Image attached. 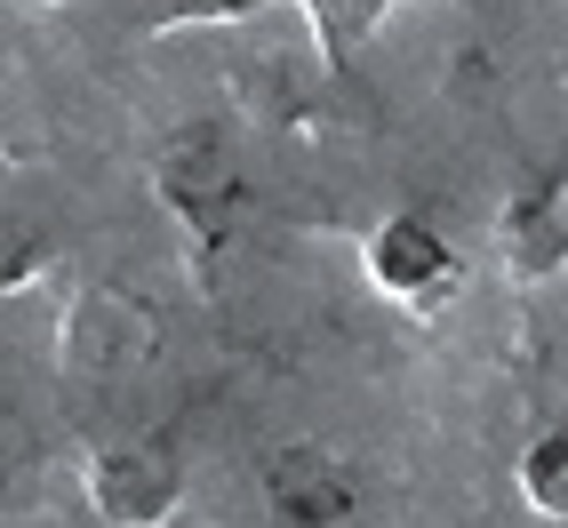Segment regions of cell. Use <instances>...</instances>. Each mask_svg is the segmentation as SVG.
Masks as SVG:
<instances>
[{
    "mask_svg": "<svg viewBox=\"0 0 568 528\" xmlns=\"http://www.w3.org/2000/svg\"><path fill=\"white\" fill-rule=\"evenodd\" d=\"M264 0H169V9L153 17V32H193V24H241L256 17Z\"/></svg>",
    "mask_w": 568,
    "mask_h": 528,
    "instance_id": "cell-10",
    "label": "cell"
},
{
    "mask_svg": "<svg viewBox=\"0 0 568 528\" xmlns=\"http://www.w3.org/2000/svg\"><path fill=\"white\" fill-rule=\"evenodd\" d=\"M513 480H520V505L537 512V520H568V425H552V433L528 440L520 465H513Z\"/></svg>",
    "mask_w": 568,
    "mask_h": 528,
    "instance_id": "cell-8",
    "label": "cell"
},
{
    "mask_svg": "<svg viewBox=\"0 0 568 528\" xmlns=\"http://www.w3.org/2000/svg\"><path fill=\"white\" fill-rule=\"evenodd\" d=\"M264 512L328 528V520H353L361 512V488H353V473L336 465L321 440H288V448L264 457Z\"/></svg>",
    "mask_w": 568,
    "mask_h": 528,
    "instance_id": "cell-5",
    "label": "cell"
},
{
    "mask_svg": "<svg viewBox=\"0 0 568 528\" xmlns=\"http://www.w3.org/2000/svg\"><path fill=\"white\" fill-rule=\"evenodd\" d=\"M305 9H313V32H321V57L345 72V64L376 41V24H385L400 0H305Z\"/></svg>",
    "mask_w": 568,
    "mask_h": 528,
    "instance_id": "cell-9",
    "label": "cell"
},
{
    "mask_svg": "<svg viewBox=\"0 0 568 528\" xmlns=\"http://www.w3.org/2000/svg\"><path fill=\"white\" fill-rule=\"evenodd\" d=\"M24 9H64V0H24Z\"/></svg>",
    "mask_w": 568,
    "mask_h": 528,
    "instance_id": "cell-11",
    "label": "cell"
},
{
    "mask_svg": "<svg viewBox=\"0 0 568 528\" xmlns=\"http://www.w3.org/2000/svg\"><path fill=\"white\" fill-rule=\"evenodd\" d=\"M361 273L408 321H433V313H448L465 296V264H457V248H448L425 216H385V224H376L368 248H361Z\"/></svg>",
    "mask_w": 568,
    "mask_h": 528,
    "instance_id": "cell-2",
    "label": "cell"
},
{
    "mask_svg": "<svg viewBox=\"0 0 568 528\" xmlns=\"http://www.w3.org/2000/svg\"><path fill=\"white\" fill-rule=\"evenodd\" d=\"M497 264L513 288H545L568 273V224L552 184H513V201L497 209Z\"/></svg>",
    "mask_w": 568,
    "mask_h": 528,
    "instance_id": "cell-6",
    "label": "cell"
},
{
    "mask_svg": "<svg viewBox=\"0 0 568 528\" xmlns=\"http://www.w3.org/2000/svg\"><path fill=\"white\" fill-rule=\"evenodd\" d=\"M153 353H161V328H153V313H144V296H129V288H81L72 313L57 321V368L89 376V385L136 376Z\"/></svg>",
    "mask_w": 568,
    "mask_h": 528,
    "instance_id": "cell-3",
    "label": "cell"
},
{
    "mask_svg": "<svg viewBox=\"0 0 568 528\" xmlns=\"http://www.w3.org/2000/svg\"><path fill=\"white\" fill-rule=\"evenodd\" d=\"M233 97H241V112L248 121H264V129H281V121H296V49H256V57H241L233 64Z\"/></svg>",
    "mask_w": 568,
    "mask_h": 528,
    "instance_id": "cell-7",
    "label": "cell"
},
{
    "mask_svg": "<svg viewBox=\"0 0 568 528\" xmlns=\"http://www.w3.org/2000/svg\"><path fill=\"white\" fill-rule=\"evenodd\" d=\"M153 193H161V209L184 224V233H193V256H201V273H209L216 248H224V233H233V216H241V169H233V153H224V129L216 121H184L161 144Z\"/></svg>",
    "mask_w": 568,
    "mask_h": 528,
    "instance_id": "cell-1",
    "label": "cell"
},
{
    "mask_svg": "<svg viewBox=\"0 0 568 528\" xmlns=\"http://www.w3.org/2000/svg\"><path fill=\"white\" fill-rule=\"evenodd\" d=\"M81 488H89V512L112 528H161L184 505V473L153 440H97L81 457Z\"/></svg>",
    "mask_w": 568,
    "mask_h": 528,
    "instance_id": "cell-4",
    "label": "cell"
}]
</instances>
